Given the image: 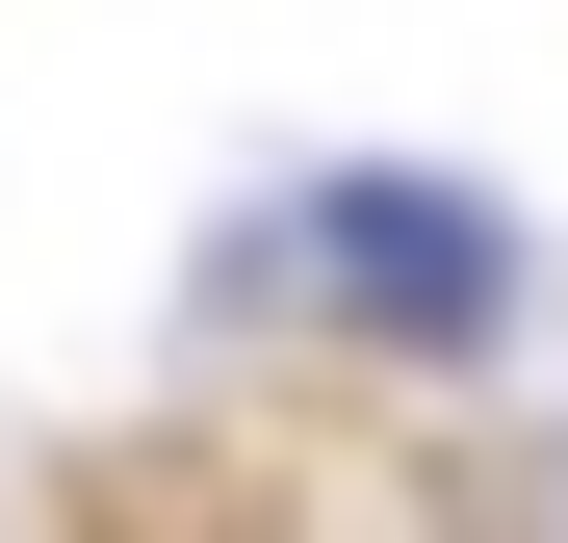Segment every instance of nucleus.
<instances>
[{"mask_svg": "<svg viewBox=\"0 0 568 543\" xmlns=\"http://www.w3.org/2000/svg\"><path fill=\"white\" fill-rule=\"evenodd\" d=\"M284 259H311V311L362 362H517V311H542L517 208H465V181H414V155H336L311 208H284Z\"/></svg>", "mask_w": 568, "mask_h": 543, "instance_id": "1", "label": "nucleus"}]
</instances>
